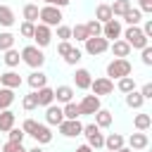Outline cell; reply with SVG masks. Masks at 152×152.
I'll return each mask as SVG.
<instances>
[{"instance_id": "1", "label": "cell", "mask_w": 152, "mask_h": 152, "mask_svg": "<svg viewBox=\"0 0 152 152\" xmlns=\"http://www.w3.org/2000/svg\"><path fill=\"white\" fill-rule=\"evenodd\" d=\"M19 55H21V62H24V64H28L31 69H40V66L45 64L43 48H38V45H26Z\"/></svg>"}, {"instance_id": "2", "label": "cell", "mask_w": 152, "mask_h": 152, "mask_svg": "<svg viewBox=\"0 0 152 152\" xmlns=\"http://www.w3.org/2000/svg\"><path fill=\"white\" fill-rule=\"evenodd\" d=\"M131 71H133V66H131V62L126 59V57H114L109 64H107V78H124V76H131Z\"/></svg>"}, {"instance_id": "3", "label": "cell", "mask_w": 152, "mask_h": 152, "mask_svg": "<svg viewBox=\"0 0 152 152\" xmlns=\"http://www.w3.org/2000/svg\"><path fill=\"white\" fill-rule=\"evenodd\" d=\"M121 36H124V40H126L131 48H135V50H142L145 45H150V38H145V33H142L140 26H128L126 31H121Z\"/></svg>"}, {"instance_id": "4", "label": "cell", "mask_w": 152, "mask_h": 152, "mask_svg": "<svg viewBox=\"0 0 152 152\" xmlns=\"http://www.w3.org/2000/svg\"><path fill=\"white\" fill-rule=\"evenodd\" d=\"M38 19H40V24H45V26H59L62 24V10L59 7H55V5H43L40 7V12H38Z\"/></svg>"}, {"instance_id": "5", "label": "cell", "mask_w": 152, "mask_h": 152, "mask_svg": "<svg viewBox=\"0 0 152 152\" xmlns=\"http://www.w3.org/2000/svg\"><path fill=\"white\" fill-rule=\"evenodd\" d=\"M81 135H86V140H88V145H90L93 150L104 147V135H102V128H100L97 124H88V126H83Z\"/></svg>"}, {"instance_id": "6", "label": "cell", "mask_w": 152, "mask_h": 152, "mask_svg": "<svg viewBox=\"0 0 152 152\" xmlns=\"http://www.w3.org/2000/svg\"><path fill=\"white\" fill-rule=\"evenodd\" d=\"M83 43H86V52L93 55V57H95V55H102V52L109 50V40L102 38V36H90V38H86Z\"/></svg>"}, {"instance_id": "7", "label": "cell", "mask_w": 152, "mask_h": 152, "mask_svg": "<svg viewBox=\"0 0 152 152\" xmlns=\"http://www.w3.org/2000/svg\"><path fill=\"white\" fill-rule=\"evenodd\" d=\"M90 90H93V95H97V97H102V95H112V93H114V81L107 78V76L93 78V81H90Z\"/></svg>"}, {"instance_id": "8", "label": "cell", "mask_w": 152, "mask_h": 152, "mask_svg": "<svg viewBox=\"0 0 152 152\" xmlns=\"http://www.w3.org/2000/svg\"><path fill=\"white\" fill-rule=\"evenodd\" d=\"M59 133L64 135V138H76V135H81V131H83V124L78 121V119H64L59 126Z\"/></svg>"}, {"instance_id": "9", "label": "cell", "mask_w": 152, "mask_h": 152, "mask_svg": "<svg viewBox=\"0 0 152 152\" xmlns=\"http://www.w3.org/2000/svg\"><path fill=\"white\" fill-rule=\"evenodd\" d=\"M33 40H36L38 48H48L50 40H52V28L45 26V24H36V28H33Z\"/></svg>"}, {"instance_id": "10", "label": "cell", "mask_w": 152, "mask_h": 152, "mask_svg": "<svg viewBox=\"0 0 152 152\" xmlns=\"http://www.w3.org/2000/svg\"><path fill=\"white\" fill-rule=\"evenodd\" d=\"M121 21L119 19H109V21H104L102 24V38H107V40H116V38H121Z\"/></svg>"}, {"instance_id": "11", "label": "cell", "mask_w": 152, "mask_h": 152, "mask_svg": "<svg viewBox=\"0 0 152 152\" xmlns=\"http://www.w3.org/2000/svg\"><path fill=\"white\" fill-rule=\"evenodd\" d=\"M28 135L36 140V145H48V142L52 140V133H50V128H48L45 124H36L33 131H31Z\"/></svg>"}, {"instance_id": "12", "label": "cell", "mask_w": 152, "mask_h": 152, "mask_svg": "<svg viewBox=\"0 0 152 152\" xmlns=\"http://www.w3.org/2000/svg\"><path fill=\"white\" fill-rule=\"evenodd\" d=\"M45 121H48L50 126H59V124L64 121L62 107H59V104H48V107H45Z\"/></svg>"}, {"instance_id": "13", "label": "cell", "mask_w": 152, "mask_h": 152, "mask_svg": "<svg viewBox=\"0 0 152 152\" xmlns=\"http://www.w3.org/2000/svg\"><path fill=\"white\" fill-rule=\"evenodd\" d=\"M78 109H81V114H95L100 109V97L97 95H86L78 102Z\"/></svg>"}, {"instance_id": "14", "label": "cell", "mask_w": 152, "mask_h": 152, "mask_svg": "<svg viewBox=\"0 0 152 152\" xmlns=\"http://www.w3.org/2000/svg\"><path fill=\"white\" fill-rule=\"evenodd\" d=\"M147 145H150V138H147V133H145V131L131 133V138H128V147H131L133 152H138V150H145Z\"/></svg>"}, {"instance_id": "15", "label": "cell", "mask_w": 152, "mask_h": 152, "mask_svg": "<svg viewBox=\"0 0 152 152\" xmlns=\"http://www.w3.org/2000/svg\"><path fill=\"white\" fill-rule=\"evenodd\" d=\"M0 86L2 88H12V90H17L19 86H21V76L17 74V71H5V74H0Z\"/></svg>"}, {"instance_id": "16", "label": "cell", "mask_w": 152, "mask_h": 152, "mask_svg": "<svg viewBox=\"0 0 152 152\" xmlns=\"http://www.w3.org/2000/svg\"><path fill=\"white\" fill-rule=\"evenodd\" d=\"M90 81H93V76H90L88 69H76V74H74V83H76L78 90H88V88H90Z\"/></svg>"}, {"instance_id": "17", "label": "cell", "mask_w": 152, "mask_h": 152, "mask_svg": "<svg viewBox=\"0 0 152 152\" xmlns=\"http://www.w3.org/2000/svg\"><path fill=\"white\" fill-rule=\"evenodd\" d=\"M36 97H38V107H48V104L55 102V90L48 88V86H43V88L36 90Z\"/></svg>"}, {"instance_id": "18", "label": "cell", "mask_w": 152, "mask_h": 152, "mask_svg": "<svg viewBox=\"0 0 152 152\" xmlns=\"http://www.w3.org/2000/svg\"><path fill=\"white\" fill-rule=\"evenodd\" d=\"M131 50H133V48H131L124 38H116V40L112 43V55H114V57H128Z\"/></svg>"}, {"instance_id": "19", "label": "cell", "mask_w": 152, "mask_h": 152, "mask_svg": "<svg viewBox=\"0 0 152 152\" xmlns=\"http://www.w3.org/2000/svg\"><path fill=\"white\" fill-rule=\"evenodd\" d=\"M28 86L33 88V90H38V88H43V86H48V76L40 71V69H33L31 74H28Z\"/></svg>"}, {"instance_id": "20", "label": "cell", "mask_w": 152, "mask_h": 152, "mask_svg": "<svg viewBox=\"0 0 152 152\" xmlns=\"http://www.w3.org/2000/svg\"><path fill=\"white\" fill-rule=\"evenodd\" d=\"M55 100L62 102V104L71 102V100H74V88H71V86H57V88H55Z\"/></svg>"}, {"instance_id": "21", "label": "cell", "mask_w": 152, "mask_h": 152, "mask_svg": "<svg viewBox=\"0 0 152 152\" xmlns=\"http://www.w3.org/2000/svg\"><path fill=\"white\" fill-rule=\"evenodd\" d=\"M124 145H126V140H124L121 133H109V135L104 138V147H107L109 152H116V150L124 147Z\"/></svg>"}, {"instance_id": "22", "label": "cell", "mask_w": 152, "mask_h": 152, "mask_svg": "<svg viewBox=\"0 0 152 152\" xmlns=\"http://www.w3.org/2000/svg\"><path fill=\"white\" fill-rule=\"evenodd\" d=\"M112 119H114V116H112L109 109H102V107H100V109L95 112V124H97L100 128H109V126H112Z\"/></svg>"}, {"instance_id": "23", "label": "cell", "mask_w": 152, "mask_h": 152, "mask_svg": "<svg viewBox=\"0 0 152 152\" xmlns=\"http://www.w3.org/2000/svg\"><path fill=\"white\" fill-rule=\"evenodd\" d=\"M14 126V112L12 109H2L0 112V133H7Z\"/></svg>"}, {"instance_id": "24", "label": "cell", "mask_w": 152, "mask_h": 152, "mask_svg": "<svg viewBox=\"0 0 152 152\" xmlns=\"http://www.w3.org/2000/svg\"><path fill=\"white\" fill-rule=\"evenodd\" d=\"M109 10H112V17H124L131 10V0H114L109 5Z\"/></svg>"}, {"instance_id": "25", "label": "cell", "mask_w": 152, "mask_h": 152, "mask_svg": "<svg viewBox=\"0 0 152 152\" xmlns=\"http://www.w3.org/2000/svg\"><path fill=\"white\" fill-rule=\"evenodd\" d=\"M12 102H14V90L0 86V112H2V109H10Z\"/></svg>"}, {"instance_id": "26", "label": "cell", "mask_w": 152, "mask_h": 152, "mask_svg": "<svg viewBox=\"0 0 152 152\" xmlns=\"http://www.w3.org/2000/svg\"><path fill=\"white\" fill-rule=\"evenodd\" d=\"M124 21H126L128 26H140V21H142V12H140L138 7H131V10L124 14Z\"/></svg>"}, {"instance_id": "27", "label": "cell", "mask_w": 152, "mask_h": 152, "mask_svg": "<svg viewBox=\"0 0 152 152\" xmlns=\"http://www.w3.org/2000/svg\"><path fill=\"white\" fill-rule=\"evenodd\" d=\"M2 62H5V64H7L10 69L19 66V62H21V55H19V50H14V48L5 50V57H2Z\"/></svg>"}, {"instance_id": "28", "label": "cell", "mask_w": 152, "mask_h": 152, "mask_svg": "<svg viewBox=\"0 0 152 152\" xmlns=\"http://www.w3.org/2000/svg\"><path fill=\"white\" fill-rule=\"evenodd\" d=\"M142 102H145V97L140 95V90H131V93H126V104H128L131 109H140Z\"/></svg>"}, {"instance_id": "29", "label": "cell", "mask_w": 152, "mask_h": 152, "mask_svg": "<svg viewBox=\"0 0 152 152\" xmlns=\"http://www.w3.org/2000/svg\"><path fill=\"white\" fill-rule=\"evenodd\" d=\"M0 26H5V28L14 26V12L7 5H0Z\"/></svg>"}, {"instance_id": "30", "label": "cell", "mask_w": 152, "mask_h": 152, "mask_svg": "<svg viewBox=\"0 0 152 152\" xmlns=\"http://www.w3.org/2000/svg\"><path fill=\"white\" fill-rule=\"evenodd\" d=\"M38 12H40V7L38 5H33V2H28V5H24V10H21V14H24V21H38Z\"/></svg>"}, {"instance_id": "31", "label": "cell", "mask_w": 152, "mask_h": 152, "mask_svg": "<svg viewBox=\"0 0 152 152\" xmlns=\"http://www.w3.org/2000/svg\"><path fill=\"white\" fill-rule=\"evenodd\" d=\"M133 126L138 128V131H147L150 126H152V116L150 114H135V119H133Z\"/></svg>"}, {"instance_id": "32", "label": "cell", "mask_w": 152, "mask_h": 152, "mask_svg": "<svg viewBox=\"0 0 152 152\" xmlns=\"http://www.w3.org/2000/svg\"><path fill=\"white\" fill-rule=\"evenodd\" d=\"M95 19H97L100 24L109 21V19H112V10H109V5H104V2L97 5V7H95Z\"/></svg>"}, {"instance_id": "33", "label": "cell", "mask_w": 152, "mask_h": 152, "mask_svg": "<svg viewBox=\"0 0 152 152\" xmlns=\"http://www.w3.org/2000/svg\"><path fill=\"white\" fill-rule=\"evenodd\" d=\"M119 83H116V88L126 95V93H131V90H135V78L133 76H124V78H116Z\"/></svg>"}, {"instance_id": "34", "label": "cell", "mask_w": 152, "mask_h": 152, "mask_svg": "<svg viewBox=\"0 0 152 152\" xmlns=\"http://www.w3.org/2000/svg\"><path fill=\"white\" fill-rule=\"evenodd\" d=\"M62 112H64V119H78V116H83L81 114V109H78V104L71 100V102H66L64 107H62Z\"/></svg>"}, {"instance_id": "35", "label": "cell", "mask_w": 152, "mask_h": 152, "mask_svg": "<svg viewBox=\"0 0 152 152\" xmlns=\"http://www.w3.org/2000/svg\"><path fill=\"white\" fill-rule=\"evenodd\" d=\"M14 40H17V36H14V33L2 31V33H0V52H5V50H10V48H14Z\"/></svg>"}, {"instance_id": "36", "label": "cell", "mask_w": 152, "mask_h": 152, "mask_svg": "<svg viewBox=\"0 0 152 152\" xmlns=\"http://www.w3.org/2000/svg\"><path fill=\"white\" fill-rule=\"evenodd\" d=\"M81 57H83V52H81L78 48H71V50H69V52L64 55V62H66L69 66H76V64L81 62Z\"/></svg>"}, {"instance_id": "37", "label": "cell", "mask_w": 152, "mask_h": 152, "mask_svg": "<svg viewBox=\"0 0 152 152\" xmlns=\"http://www.w3.org/2000/svg\"><path fill=\"white\" fill-rule=\"evenodd\" d=\"M21 107H24L26 112H33V109L38 107V97H36V90H33V93H28V95H24V100H21Z\"/></svg>"}, {"instance_id": "38", "label": "cell", "mask_w": 152, "mask_h": 152, "mask_svg": "<svg viewBox=\"0 0 152 152\" xmlns=\"http://www.w3.org/2000/svg\"><path fill=\"white\" fill-rule=\"evenodd\" d=\"M86 31H88V36H102V24L97 19H90L86 24Z\"/></svg>"}, {"instance_id": "39", "label": "cell", "mask_w": 152, "mask_h": 152, "mask_svg": "<svg viewBox=\"0 0 152 152\" xmlns=\"http://www.w3.org/2000/svg\"><path fill=\"white\" fill-rule=\"evenodd\" d=\"M71 36H74L76 40H81V43H83L86 38H90V36H88V31H86V24H76V26L71 28Z\"/></svg>"}, {"instance_id": "40", "label": "cell", "mask_w": 152, "mask_h": 152, "mask_svg": "<svg viewBox=\"0 0 152 152\" xmlns=\"http://www.w3.org/2000/svg\"><path fill=\"white\" fill-rule=\"evenodd\" d=\"M0 152H26V147H24L21 142L7 140V142H2V150H0Z\"/></svg>"}, {"instance_id": "41", "label": "cell", "mask_w": 152, "mask_h": 152, "mask_svg": "<svg viewBox=\"0 0 152 152\" xmlns=\"http://www.w3.org/2000/svg\"><path fill=\"white\" fill-rule=\"evenodd\" d=\"M33 28H36V24H33V21H21L19 33H21L24 38H33Z\"/></svg>"}, {"instance_id": "42", "label": "cell", "mask_w": 152, "mask_h": 152, "mask_svg": "<svg viewBox=\"0 0 152 152\" xmlns=\"http://www.w3.org/2000/svg\"><path fill=\"white\" fill-rule=\"evenodd\" d=\"M7 135H10V140H14V142H21V140H24V135H26V133H24V131H21V128H14V126H12V128H10V131H7Z\"/></svg>"}, {"instance_id": "43", "label": "cell", "mask_w": 152, "mask_h": 152, "mask_svg": "<svg viewBox=\"0 0 152 152\" xmlns=\"http://www.w3.org/2000/svg\"><path fill=\"white\" fill-rule=\"evenodd\" d=\"M140 52H142V55H140V57H142V64H145V66H152V48L145 45Z\"/></svg>"}, {"instance_id": "44", "label": "cell", "mask_w": 152, "mask_h": 152, "mask_svg": "<svg viewBox=\"0 0 152 152\" xmlns=\"http://www.w3.org/2000/svg\"><path fill=\"white\" fill-rule=\"evenodd\" d=\"M57 38H59V40H69V38H71V28L59 24V26H57Z\"/></svg>"}, {"instance_id": "45", "label": "cell", "mask_w": 152, "mask_h": 152, "mask_svg": "<svg viewBox=\"0 0 152 152\" xmlns=\"http://www.w3.org/2000/svg\"><path fill=\"white\" fill-rule=\"evenodd\" d=\"M71 48H74V45H71L69 40H62V43L57 45V55H59V57H64V55H66V52H69Z\"/></svg>"}, {"instance_id": "46", "label": "cell", "mask_w": 152, "mask_h": 152, "mask_svg": "<svg viewBox=\"0 0 152 152\" xmlns=\"http://www.w3.org/2000/svg\"><path fill=\"white\" fill-rule=\"evenodd\" d=\"M138 10L140 12H147V14H152V0H138Z\"/></svg>"}, {"instance_id": "47", "label": "cell", "mask_w": 152, "mask_h": 152, "mask_svg": "<svg viewBox=\"0 0 152 152\" xmlns=\"http://www.w3.org/2000/svg\"><path fill=\"white\" fill-rule=\"evenodd\" d=\"M36 124H38V121H33V119H26V121H24V124H21V131H24V133H26V135H28V133H31V131H33V126H36Z\"/></svg>"}, {"instance_id": "48", "label": "cell", "mask_w": 152, "mask_h": 152, "mask_svg": "<svg viewBox=\"0 0 152 152\" xmlns=\"http://www.w3.org/2000/svg\"><path fill=\"white\" fill-rule=\"evenodd\" d=\"M140 95H142L145 100H150V97H152V83H145V86L140 88Z\"/></svg>"}, {"instance_id": "49", "label": "cell", "mask_w": 152, "mask_h": 152, "mask_svg": "<svg viewBox=\"0 0 152 152\" xmlns=\"http://www.w3.org/2000/svg\"><path fill=\"white\" fill-rule=\"evenodd\" d=\"M142 33H145V38H152V19H147V21H145Z\"/></svg>"}, {"instance_id": "50", "label": "cell", "mask_w": 152, "mask_h": 152, "mask_svg": "<svg viewBox=\"0 0 152 152\" xmlns=\"http://www.w3.org/2000/svg\"><path fill=\"white\" fill-rule=\"evenodd\" d=\"M69 2H71V0H50V5H55V7H59V10H62V7H66Z\"/></svg>"}, {"instance_id": "51", "label": "cell", "mask_w": 152, "mask_h": 152, "mask_svg": "<svg viewBox=\"0 0 152 152\" xmlns=\"http://www.w3.org/2000/svg\"><path fill=\"white\" fill-rule=\"evenodd\" d=\"M74 152H93V147H90V145L86 142V145H78V147H76Z\"/></svg>"}, {"instance_id": "52", "label": "cell", "mask_w": 152, "mask_h": 152, "mask_svg": "<svg viewBox=\"0 0 152 152\" xmlns=\"http://www.w3.org/2000/svg\"><path fill=\"white\" fill-rule=\"evenodd\" d=\"M26 152H45V150H43L40 145H36V147H31V150H26Z\"/></svg>"}, {"instance_id": "53", "label": "cell", "mask_w": 152, "mask_h": 152, "mask_svg": "<svg viewBox=\"0 0 152 152\" xmlns=\"http://www.w3.org/2000/svg\"><path fill=\"white\" fill-rule=\"evenodd\" d=\"M116 152H133V150H131V147H126V145H124V147H119V150H116Z\"/></svg>"}, {"instance_id": "54", "label": "cell", "mask_w": 152, "mask_h": 152, "mask_svg": "<svg viewBox=\"0 0 152 152\" xmlns=\"http://www.w3.org/2000/svg\"><path fill=\"white\" fill-rule=\"evenodd\" d=\"M43 2H45V5H50V0H43Z\"/></svg>"}, {"instance_id": "55", "label": "cell", "mask_w": 152, "mask_h": 152, "mask_svg": "<svg viewBox=\"0 0 152 152\" xmlns=\"http://www.w3.org/2000/svg\"><path fill=\"white\" fill-rule=\"evenodd\" d=\"M0 150H2V142H0Z\"/></svg>"}, {"instance_id": "56", "label": "cell", "mask_w": 152, "mask_h": 152, "mask_svg": "<svg viewBox=\"0 0 152 152\" xmlns=\"http://www.w3.org/2000/svg\"><path fill=\"white\" fill-rule=\"evenodd\" d=\"M107 152H109V150H107Z\"/></svg>"}]
</instances>
